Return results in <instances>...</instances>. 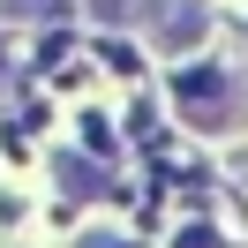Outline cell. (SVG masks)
<instances>
[{"instance_id": "cell-1", "label": "cell", "mask_w": 248, "mask_h": 248, "mask_svg": "<svg viewBox=\"0 0 248 248\" xmlns=\"http://www.w3.org/2000/svg\"><path fill=\"white\" fill-rule=\"evenodd\" d=\"M173 98H181V113L203 128V136L233 128V113H241V98H233V83L218 76V68H181V76H173Z\"/></svg>"}, {"instance_id": "cell-2", "label": "cell", "mask_w": 248, "mask_h": 248, "mask_svg": "<svg viewBox=\"0 0 248 248\" xmlns=\"http://www.w3.org/2000/svg\"><path fill=\"white\" fill-rule=\"evenodd\" d=\"M143 23L158 31V46H166V53H188L203 31H211L203 0H143Z\"/></svg>"}, {"instance_id": "cell-3", "label": "cell", "mask_w": 248, "mask_h": 248, "mask_svg": "<svg viewBox=\"0 0 248 248\" xmlns=\"http://www.w3.org/2000/svg\"><path fill=\"white\" fill-rule=\"evenodd\" d=\"M0 16H16V23H61L68 0H0Z\"/></svg>"}, {"instance_id": "cell-4", "label": "cell", "mask_w": 248, "mask_h": 248, "mask_svg": "<svg viewBox=\"0 0 248 248\" xmlns=\"http://www.w3.org/2000/svg\"><path fill=\"white\" fill-rule=\"evenodd\" d=\"M53 173H61V188H68V196H91V188H98V196H106V173H91V166H76V158H61V166H53Z\"/></svg>"}, {"instance_id": "cell-5", "label": "cell", "mask_w": 248, "mask_h": 248, "mask_svg": "<svg viewBox=\"0 0 248 248\" xmlns=\"http://www.w3.org/2000/svg\"><path fill=\"white\" fill-rule=\"evenodd\" d=\"M83 248H128V241H121V233H91Z\"/></svg>"}]
</instances>
